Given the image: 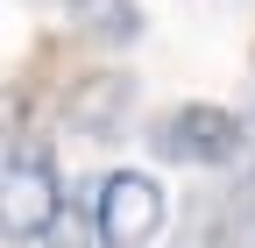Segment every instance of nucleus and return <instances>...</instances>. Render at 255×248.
<instances>
[{
  "label": "nucleus",
  "instance_id": "obj_6",
  "mask_svg": "<svg viewBox=\"0 0 255 248\" xmlns=\"http://www.w3.org/2000/svg\"><path fill=\"white\" fill-rule=\"evenodd\" d=\"M36 7H71L78 14V7H92V0H36Z\"/></svg>",
  "mask_w": 255,
  "mask_h": 248
},
{
  "label": "nucleus",
  "instance_id": "obj_4",
  "mask_svg": "<svg viewBox=\"0 0 255 248\" xmlns=\"http://www.w3.org/2000/svg\"><path fill=\"white\" fill-rule=\"evenodd\" d=\"M128 114H135V78L128 71H85V78L64 85V100H57V121L71 135H92V142L121 135Z\"/></svg>",
  "mask_w": 255,
  "mask_h": 248
},
{
  "label": "nucleus",
  "instance_id": "obj_1",
  "mask_svg": "<svg viewBox=\"0 0 255 248\" xmlns=\"http://www.w3.org/2000/svg\"><path fill=\"white\" fill-rule=\"evenodd\" d=\"M149 149L163 163H184V170H227L241 163V149H248V128L227 114V107H206V100H191V107H170V114H156V128H149Z\"/></svg>",
  "mask_w": 255,
  "mask_h": 248
},
{
  "label": "nucleus",
  "instance_id": "obj_5",
  "mask_svg": "<svg viewBox=\"0 0 255 248\" xmlns=\"http://www.w3.org/2000/svg\"><path fill=\"white\" fill-rule=\"evenodd\" d=\"M92 36H100V43H135L142 36V7H135V0H100Z\"/></svg>",
  "mask_w": 255,
  "mask_h": 248
},
{
  "label": "nucleus",
  "instance_id": "obj_3",
  "mask_svg": "<svg viewBox=\"0 0 255 248\" xmlns=\"http://www.w3.org/2000/svg\"><path fill=\"white\" fill-rule=\"evenodd\" d=\"M92 227H100L107 248L156 241V227H163V192H156V177H142V170L100 177V184H92Z\"/></svg>",
  "mask_w": 255,
  "mask_h": 248
},
{
  "label": "nucleus",
  "instance_id": "obj_2",
  "mask_svg": "<svg viewBox=\"0 0 255 248\" xmlns=\"http://www.w3.org/2000/svg\"><path fill=\"white\" fill-rule=\"evenodd\" d=\"M57 213H64V184L43 149H28L0 170V241H43Z\"/></svg>",
  "mask_w": 255,
  "mask_h": 248
}]
</instances>
